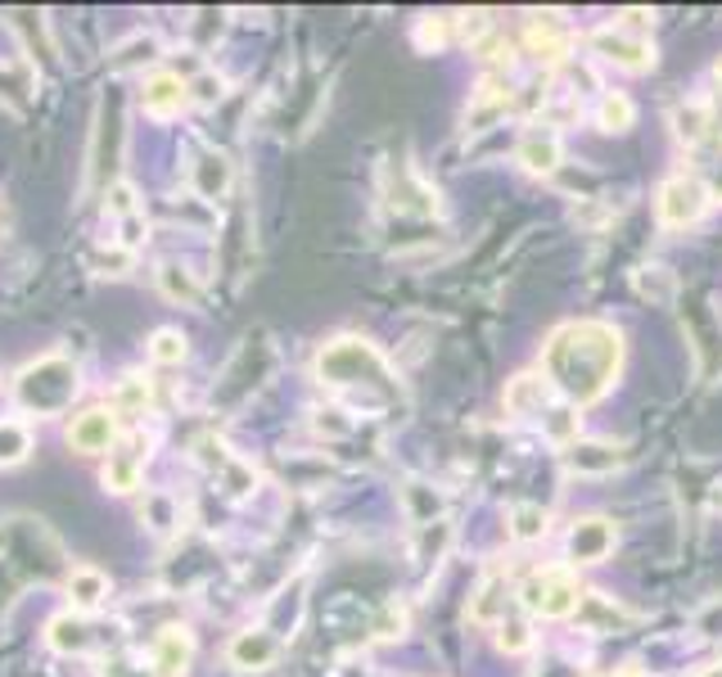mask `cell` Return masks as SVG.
Listing matches in <instances>:
<instances>
[{
	"instance_id": "cell-10",
	"label": "cell",
	"mask_w": 722,
	"mask_h": 677,
	"mask_svg": "<svg viewBox=\"0 0 722 677\" xmlns=\"http://www.w3.org/2000/svg\"><path fill=\"white\" fill-rule=\"evenodd\" d=\"M610 547H614V528H610V519H601V515L578 519V524L569 528V556H573L578 565H597V560H606Z\"/></svg>"
},
{
	"instance_id": "cell-11",
	"label": "cell",
	"mask_w": 722,
	"mask_h": 677,
	"mask_svg": "<svg viewBox=\"0 0 722 677\" xmlns=\"http://www.w3.org/2000/svg\"><path fill=\"white\" fill-rule=\"evenodd\" d=\"M190 104V82H181L176 73H154L145 78V91H141V109L150 118H172Z\"/></svg>"
},
{
	"instance_id": "cell-22",
	"label": "cell",
	"mask_w": 722,
	"mask_h": 677,
	"mask_svg": "<svg viewBox=\"0 0 722 677\" xmlns=\"http://www.w3.org/2000/svg\"><path fill=\"white\" fill-rule=\"evenodd\" d=\"M569 465L573 469H614L619 465V452L614 447H601V443H578L569 452Z\"/></svg>"
},
{
	"instance_id": "cell-17",
	"label": "cell",
	"mask_w": 722,
	"mask_h": 677,
	"mask_svg": "<svg viewBox=\"0 0 722 677\" xmlns=\"http://www.w3.org/2000/svg\"><path fill=\"white\" fill-rule=\"evenodd\" d=\"M506 406L510 412H542L547 416V393H542V380L538 375H519L510 388H506Z\"/></svg>"
},
{
	"instance_id": "cell-16",
	"label": "cell",
	"mask_w": 722,
	"mask_h": 677,
	"mask_svg": "<svg viewBox=\"0 0 722 677\" xmlns=\"http://www.w3.org/2000/svg\"><path fill=\"white\" fill-rule=\"evenodd\" d=\"M231 185V163L226 154H204L200 163H194V190H200L204 199H222Z\"/></svg>"
},
{
	"instance_id": "cell-3",
	"label": "cell",
	"mask_w": 722,
	"mask_h": 677,
	"mask_svg": "<svg viewBox=\"0 0 722 677\" xmlns=\"http://www.w3.org/2000/svg\"><path fill=\"white\" fill-rule=\"evenodd\" d=\"M73 393H78V366L69 357H59V353L32 362L19 375V402L28 406V412H37V416L63 412V406L73 402Z\"/></svg>"
},
{
	"instance_id": "cell-5",
	"label": "cell",
	"mask_w": 722,
	"mask_h": 677,
	"mask_svg": "<svg viewBox=\"0 0 722 677\" xmlns=\"http://www.w3.org/2000/svg\"><path fill=\"white\" fill-rule=\"evenodd\" d=\"M519 600H523V609H529V615L569 619L573 609L582 605V587H578V578H573L569 569H556V565H551V569H538V574L523 578Z\"/></svg>"
},
{
	"instance_id": "cell-23",
	"label": "cell",
	"mask_w": 722,
	"mask_h": 677,
	"mask_svg": "<svg viewBox=\"0 0 722 677\" xmlns=\"http://www.w3.org/2000/svg\"><path fill=\"white\" fill-rule=\"evenodd\" d=\"M501 609H506V578H488L484 583V592H479V600H475V619L479 624H492L497 615H501Z\"/></svg>"
},
{
	"instance_id": "cell-26",
	"label": "cell",
	"mask_w": 722,
	"mask_h": 677,
	"mask_svg": "<svg viewBox=\"0 0 722 677\" xmlns=\"http://www.w3.org/2000/svg\"><path fill=\"white\" fill-rule=\"evenodd\" d=\"M547 533V511L542 506H515V537L533 542Z\"/></svg>"
},
{
	"instance_id": "cell-8",
	"label": "cell",
	"mask_w": 722,
	"mask_h": 677,
	"mask_svg": "<svg viewBox=\"0 0 722 677\" xmlns=\"http://www.w3.org/2000/svg\"><path fill=\"white\" fill-rule=\"evenodd\" d=\"M69 443H73L78 452H87V456L113 452V443H118V412H109V406H91V412L73 416Z\"/></svg>"
},
{
	"instance_id": "cell-14",
	"label": "cell",
	"mask_w": 722,
	"mask_h": 677,
	"mask_svg": "<svg viewBox=\"0 0 722 677\" xmlns=\"http://www.w3.org/2000/svg\"><path fill=\"white\" fill-rule=\"evenodd\" d=\"M519 163L529 168V172H551L556 163H560V135L556 131H529L519 141Z\"/></svg>"
},
{
	"instance_id": "cell-15",
	"label": "cell",
	"mask_w": 722,
	"mask_h": 677,
	"mask_svg": "<svg viewBox=\"0 0 722 677\" xmlns=\"http://www.w3.org/2000/svg\"><path fill=\"white\" fill-rule=\"evenodd\" d=\"M69 596H73L78 609H95V605L109 596V578H104L95 565H78V569L69 574Z\"/></svg>"
},
{
	"instance_id": "cell-29",
	"label": "cell",
	"mask_w": 722,
	"mask_h": 677,
	"mask_svg": "<svg viewBox=\"0 0 722 677\" xmlns=\"http://www.w3.org/2000/svg\"><path fill=\"white\" fill-rule=\"evenodd\" d=\"M713 194H718V199H722V172H718V176H713Z\"/></svg>"
},
{
	"instance_id": "cell-30",
	"label": "cell",
	"mask_w": 722,
	"mask_h": 677,
	"mask_svg": "<svg viewBox=\"0 0 722 677\" xmlns=\"http://www.w3.org/2000/svg\"><path fill=\"white\" fill-rule=\"evenodd\" d=\"M619 677H637V673H619Z\"/></svg>"
},
{
	"instance_id": "cell-9",
	"label": "cell",
	"mask_w": 722,
	"mask_h": 677,
	"mask_svg": "<svg viewBox=\"0 0 722 677\" xmlns=\"http://www.w3.org/2000/svg\"><path fill=\"white\" fill-rule=\"evenodd\" d=\"M190 659H194V641H190V628H181V624H167V628L154 637V650H150L154 677H185Z\"/></svg>"
},
{
	"instance_id": "cell-19",
	"label": "cell",
	"mask_w": 722,
	"mask_h": 677,
	"mask_svg": "<svg viewBox=\"0 0 722 677\" xmlns=\"http://www.w3.org/2000/svg\"><path fill=\"white\" fill-rule=\"evenodd\" d=\"M87 624L82 619H73V615H59V619H50V646L54 650H87Z\"/></svg>"
},
{
	"instance_id": "cell-4",
	"label": "cell",
	"mask_w": 722,
	"mask_h": 677,
	"mask_svg": "<svg viewBox=\"0 0 722 677\" xmlns=\"http://www.w3.org/2000/svg\"><path fill=\"white\" fill-rule=\"evenodd\" d=\"M592 50L606 54L610 63L619 68H632V73H641V68H650V14L645 10H628L619 14L614 23L597 28L592 32Z\"/></svg>"
},
{
	"instance_id": "cell-6",
	"label": "cell",
	"mask_w": 722,
	"mask_h": 677,
	"mask_svg": "<svg viewBox=\"0 0 722 677\" xmlns=\"http://www.w3.org/2000/svg\"><path fill=\"white\" fill-rule=\"evenodd\" d=\"M704 203H709V190L700 176L691 172H678L660 185V222L664 226H691L700 213H704Z\"/></svg>"
},
{
	"instance_id": "cell-18",
	"label": "cell",
	"mask_w": 722,
	"mask_h": 677,
	"mask_svg": "<svg viewBox=\"0 0 722 677\" xmlns=\"http://www.w3.org/2000/svg\"><path fill=\"white\" fill-rule=\"evenodd\" d=\"M32 452V434L19 421H0V465H19Z\"/></svg>"
},
{
	"instance_id": "cell-28",
	"label": "cell",
	"mask_w": 722,
	"mask_h": 677,
	"mask_svg": "<svg viewBox=\"0 0 722 677\" xmlns=\"http://www.w3.org/2000/svg\"><path fill=\"white\" fill-rule=\"evenodd\" d=\"M501 646L506 650H523V646H529V628H523V624H501Z\"/></svg>"
},
{
	"instance_id": "cell-25",
	"label": "cell",
	"mask_w": 722,
	"mask_h": 677,
	"mask_svg": "<svg viewBox=\"0 0 722 677\" xmlns=\"http://www.w3.org/2000/svg\"><path fill=\"white\" fill-rule=\"evenodd\" d=\"M150 406V380L141 375H126L118 384V402H113V412H145Z\"/></svg>"
},
{
	"instance_id": "cell-24",
	"label": "cell",
	"mask_w": 722,
	"mask_h": 677,
	"mask_svg": "<svg viewBox=\"0 0 722 677\" xmlns=\"http://www.w3.org/2000/svg\"><path fill=\"white\" fill-rule=\"evenodd\" d=\"M632 118H637V109H632V100H628V95L610 91V95L601 100V127H606V131H628V127H632Z\"/></svg>"
},
{
	"instance_id": "cell-2",
	"label": "cell",
	"mask_w": 722,
	"mask_h": 677,
	"mask_svg": "<svg viewBox=\"0 0 722 677\" xmlns=\"http://www.w3.org/2000/svg\"><path fill=\"white\" fill-rule=\"evenodd\" d=\"M316 375L331 384V388H353L366 402H393L398 397V384H393L384 357L362 344V338H339L316 357Z\"/></svg>"
},
{
	"instance_id": "cell-21",
	"label": "cell",
	"mask_w": 722,
	"mask_h": 677,
	"mask_svg": "<svg viewBox=\"0 0 722 677\" xmlns=\"http://www.w3.org/2000/svg\"><path fill=\"white\" fill-rule=\"evenodd\" d=\"M159 285H163V294L176 299V303H194V299H200V285H194V276H190L185 266H163V271H159Z\"/></svg>"
},
{
	"instance_id": "cell-7",
	"label": "cell",
	"mask_w": 722,
	"mask_h": 677,
	"mask_svg": "<svg viewBox=\"0 0 722 677\" xmlns=\"http://www.w3.org/2000/svg\"><path fill=\"white\" fill-rule=\"evenodd\" d=\"M145 456H150V443L141 434L122 438L113 452H109V465H104V488L109 493H136L141 484V469H145Z\"/></svg>"
},
{
	"instance_id": "cell-20",
	"label": "cell",
	"mask_w": 722,
	"mask_h": 677,
	"mask_svg": "<svg viewBox=\"0 0 722 677\" xmlns=\"http://www.w3.org/2000/svg\"><path fill=\"white\" fill-rule=\"evenodd\" d=\"M150 357H154L159 366H181V362H185V334H181V330H154Z\"/></svg>"
},
{
	"instance_id": "cell-1",
	"label": "cell",
	"mask_w": 722,
	"mask_h": 677,
	"mask_svg": "<svg viewBox=\"0 0 722 677\" xmlns=\"http://www.w3.org/2000/svg\"><path fill=\"white\" fill-rule=\"evenodd\" d=\"M542 366L569 402H597L623 366V334L606 321H569L547 338Z\"/></svg>"
},
{
	"instance_id": "cell-13",
	"label": "cell",
	"mask_w": 722,
	"mask_h": 677,
	"mask_svg": "<svg viewBox=\"0 0 722 677\" xmlns=\"http://www.w3.org/2000/svg\"><path fill=\"white\" fill-rule=\"evenodd\" d=\"M529 50L547 63H560L569 54V28L560 23V14H533L529 19Z\"/></svg>"
},
{
	"instance_id": "cell-12",
	"label": "cell",
	"mask_w": 722,
	"mask_h": 677,
	"mask_svg": "<svg viewBox=\"0 0 722 677\" xmlns=\"http://www.w3.org/2000/svg\"><path fill=\"white\" fill-rule=\"evenodd\" d=\"M281 659V641L267 628H248L231 641V664L235 668H272Z\"/></svg>"
},
{
	"instance_id": "cell-27",
	"label": "cell",
	"mask_w": 722,
	"mask_h": 677,
	"mask_svg": "<svg viewBox=\"0 0 722 677\" xmlns=\"http://www.w3.org/2000/svg\"><path fill=\"white\" fill-rule=\"evenodd\" d=\"M109 213H136V190H131L126 181H118L113 190H109Z\"/></svg>"
}]
</instances>
